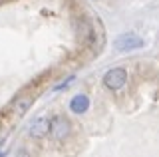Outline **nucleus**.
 <instances>
[{
  "mask_svg": "<svg viewBox=\"0 0 159 157\" xmlns=\"http://www.w3.org/2000/svg\"><path fill=\"white\" fill-rule=\"evenodd\" d=\"M127 82V72L123 70V68H111V70L106 72V76H103V86L107 87V90H121L123 86H125Z\"/></svg>",
  "mask_w": 159,
  "mask_h": 157,
  "instance_id": "1",
  "label": "nucleus"
},
{
  "mask_svg": "<svg viewBox=\"0 0 159 157\" xmlns=\"http://www.w3.org/2000/svg\"><path fill=\"white\" fill-rule=\"evenodd\" d=\"M113 46H116V50H119V52H129V50L143 48V46H145V42H143L141 36L127 32V34H121V36L116 40V44H113Z\"/></svg>",
  "mask_w": 159,
  "mask_h": 157,
  "instance_id": "2",
  "label": "nucleus"
},
{
  "mask_svg": "<svg viewBox=\"0 0 159 157\" xmlns=\"http://www.w3.org/2000/svg\"><path fill=\"white\" fill-rule=\"evenodd\" d=\"M70 131H72V123H70L68 117L64 115H56L52 119V129H50V133L56 141H64L66 137H70Z\"/></svg>",
  "mask_w": 159,
  "mask_h": 157,
  "instance_id": "3",
  "label": "nucleus"
},
{
  "mask_svg": "<svg viewBox=\"0 0 159 157\" xmlns=\"http://www.w3.org/2000/svg\"><path fill=\"white\" fill-rule=\"evenodd\" d=\"M50 129H52V119H48V117H38V119H34L32 123L28 127V133L32 139H42V137H46L50 133Z\"/></svg>",
  "mask_w": 159,
  "mask_h": 157,
  "instance_id": "4",
  "label": "nucleus"
},
{
  "mask_svg": "<svg viewBox=\"0 0 159 157\" xmlns=\"http://www.w3.org/2000/svg\"><path fill=\"white\" fill-rule=\"evenodd\" d=\"M88 107H89V97L86 94L74 96L72 101H70V111H72V114L82 115V114H86V111H88Z\"/></svg>",
  "mask_w": 159,
  "mask_h": 157,
  "instance_id": "5",
  "label": "nucleus"
},
{
  "mask_svg": "<svg viewBox=\"0 0 159 157\" xmlns=\"http://www.w3.org/2000/svg\"><path fill=\"white\" fill-rule=\"evenodd\" d=\"M32 104H34V97L20 96V97H16V100L12 101V111H14V114H18V115H22V114H26L30 107H32Z\"/></svg>",
  "mask_w": 159,
  "mask_h": 157,
  "instance_id": "6",
  "label": "nucleus"
},
{
  "mask_svg": "<svg viewBox=\"0 0 159 157\" xmlns=\"http://www.w3.org/2000/svg\"><path fill=\"white\" fill-rule=\"evenodd\" d=\"M72 82H74V78H72V76H70V78H66V80H64V82H60L58 86H54V92H60V90H64V87H66V86H70Z\"/></svg>",
  "mask_w": 159,
  "mask_h": 157,
  "instance_id": "7",
  "label": "nucleus"
},
{
  "mask_svg": "<svg viewBox=\"0 0 159 157\" xmlns=\"http://www.w3.org/2000/svg\"><path fill=\"white\" fill-rule=\"evenodd\" d=\"M18 157H28V153H26V151H20V153H18Z\"/></svg>",
  "mask_w": 159,
  "mask_h": 157,
  "instance_id": "8",
  "label": "nucleus"
}]
</instances>
